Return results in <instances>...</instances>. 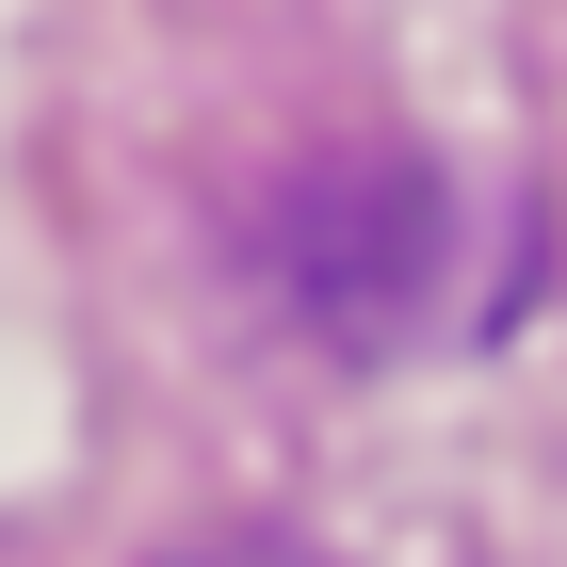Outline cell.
Returning <instances> with one entry per match:
<instances>
[{
    "label": "cell",
    "mask_w": 567,
    "mask_h": 567,
    "mask_svg": "<svg viewBox=\"0 0 567 567\" xmlns=\"http://www.w3.org/2000/svg\"><path fill=\"white\" fill-rule=\"evenodd\" d=\"M146 567H341L324 535H276V519H212V535H178V551H146Z\"/></svg>",
    "instance_id": "1"
}]
</instances>
